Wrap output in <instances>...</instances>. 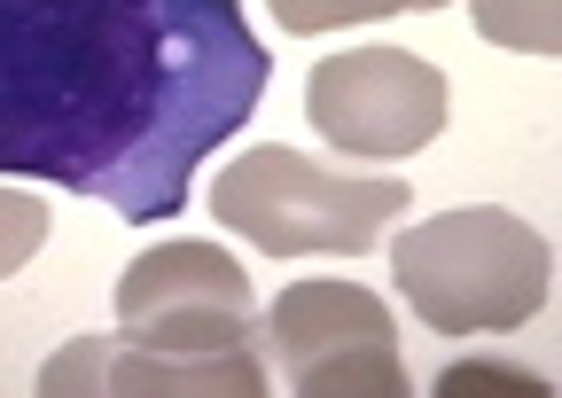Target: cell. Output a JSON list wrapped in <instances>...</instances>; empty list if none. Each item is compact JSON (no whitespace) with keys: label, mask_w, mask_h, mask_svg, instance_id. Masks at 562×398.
I'll use <instances>...</instances> for the list:
<instances>
[{"label":"cell","mask_w":562,"mask_h":398,"mask_svg":"<svg viewBox=\"0 0 562 398\" xmlns=\"http://www.w3.org/2000/svg\"><path fill=\"white\" fill-rule=\"evenodd\" d=\"M476 390L547 398V383H539V375H524V367H492V360H461V367H446V375H438V398H476Z\"/></svg>","instance_id":"obj_11"},{"label":"cell","mask_w":562,"mask_h":398,"mask_svg":"<svg viewBox=\"0 0 562 398\" xmlns=\"http://www.w3.org/2000/svg\"><path fill=\"white\" fill-rule=\"evenodd\" d=\"M266 79L235 0H0V172L172 219Z\"/></svg>","instance_id":"obj_1"},{"label":"cell","mask_w":562,"mask_h":398,"mask_svg":"<svg viewBox=\"0 0 562 398\" xmlns=\"http://www.w3.org/2000/svg\"><path fill=\"white\" fill-rule=\"evenodd\" d=\"M40 398H266V367L250 344L157 352V344L79 337L40 367Z\"/></svg>","instance_id":"obj_7"},{"label":"cell","mask_w":562,"mask_h":398,"mask_svg":"<svg viewBox=\"0 0 562 398\" xmlns=\"http://www.w3.org/2000/svg\"><path fill=\"white\" fill-rule=\"evenodd\" d=\"M117 320H125L133 344H157V352H235L258 328V297H250V274L227 250L157 242L125 265Z\"/></svg>","instance_id":"obj_6"},{"label":"cell","mask_w":562,"mask_h":398,"mask_svg":"<svg viewBox=\"0 0 562 398\" xmlns=\"http://www.w3.org/2000/svg\"><path fill=\"white\" fill-rule=\"evenodd\" d=\"M40 242H47V204L32 187H0V282L24 274Z\"/></svg>","instance_id":"obj_10"},{"label":"cell","mask_w":562,"mask_h":398,"mask_svg":"<svg viewBox=\"0 0 562 398\" xmlns=\"http://www.w3.org/2000/svg\"><path fill=\"white\" fill-rule=\"evenodd\" d=\"M266 352L297 398H406L398 328L375 289L351 282H297L266 312Z\"/></svg>","instance_id":"obj_4"},{"label":"cell","mask_w":562,"mask_h":398,"mask_svg":"<svg viewBox=\"0 0 562 398\" xmlns=\"http://www.w3.org/2000/svg\"><path fill=\"white\" fill-rule=\"evenodd\" d=\"M446 71L422 62L406 47H351L313 62V87H305V117L328 149L344 157H414L446 133Z\"/></svg>","instance_id":"obj_5"},{"label":"cell","mask_w":562,"mask_h":398,"mask_svg":"<svg viewBox=\"0 0 562 398\" xmlns=\"http://www.w3.org/2000/svg\"><path fill=\"white\" fill-rule=\"evenodd\" d=\"M281 32H336V24H375V16H414L446 0H266Z\"/></svg>","instance_id":"obj_9"},{"label":"cell","mask_w":562,"mask_h":398,"mask_svg":"<svg viewBox=\"0 0 562 398\" xmlns=\"http://www.w3.org/2000/svg\"><path fill=\"white\" fill-rule=\"evenodd\" d=\"M469 24H476L492 47L562 55V0H469Z\"/></svg>","instance_id":"obj_8"},{"label":"cell","mask_w":562,"mask_h":398,"mask_svg":"<svg viewBox=\"0 0 562 398\" xmlns=\"http://www.w3.org/2000/svg\"><path fill=\"white\" fill-rule=\"evenodd\" d=\"M414 204L406 180H375V172H328L313 164L305 149H250L235 157L220 180H211V219L227 235H243L250 250H273V258H360L375 250L383 227H398Z\"/></svg>","instance_id":"obj_3"},{"label":"cell","mask_w":562,"mask_h":398,"mask_svg":"<svg viewBox=\"0 0 562 398\" xmlns=\"http://www.w3.org/2000/svg\"><path fill=\"white\" fill-rule=\"evenodd\" d=\"M391 282L430 320V337H492V328H524L547 305L554 250L531 219L469 204L406 227L391 242Z\"/></svg>","instance_id":"obj_2"}]
</instances>
